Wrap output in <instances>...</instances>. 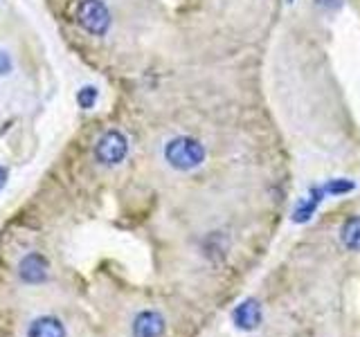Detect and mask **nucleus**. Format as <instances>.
I'll return each instance as SVG.
<instances>
[{
    "instance_id": "obj_1",
    "label": "nucleus",
    "mask_w": 360,
    "mask_h": 337,
    "mask_svg": "<svg viewBox=\"0 0 360 337\" xmlns=\"http://www.w3.org/2000/svg\"><path fill=\"white\" fill-rule=\"evenodd\" d=\"M165 160L169 162V166L178 168V171H191V168L200 166L202 160H205V146L194 138L180 135V138L167 142Z\"/></svg>"
},
{
    "instance_id": "obj_2",
    "label": "nucleus",
    "mask_w": 360,
    "mask_h": 337,
    "mask_svg": "<svg viewBox=\"0 0 360 337\" xmlns=\"http://www.w3.org/2000/svg\"><path fill=\"white\" fill-rule=\"evenodd\" d=\"M75 18L79 27L93 37H104L110 29V11L101 0H79L75 7Z\"/></svg>"
},
{
    "instance_id": "obj_3",
    "label": "nucleus",
    "mask_w": 360,
    "mask_h": 337,
    "mask_svg": "<svg viewBox=\"0 0 360 337\" xmlns=\"http://www.w3.org/2000/svg\"><path fill=\"white\" fill-rule=\"evenodd\" d=\"M129 155V140L120 131H106L95 144V157L97 162L106 166L120 164Z\"/></svg>"
},
{
    "instance_id": "obj_4",
    "label": "nucleus",
    "mask_w": 360,
    "mask_h": 337,
    "mask_svg": "<svg viewBox=\"0 0 360 337\" xmlns=\"http://www.w3.org/2000/svg\"><path fill=\"white\" fill-rule=\"evenodd\" d=\"M48 275H50V265L39 252H30V254H25L20 258V263H18L20 281L37 286V284H43V281L48 279Z\"/></svg>"
},
{
    "instance_id": "obj_5",
    "label": "nucleus",
    "mask_w": 360,
    "mask_h": 337,
    "mask_svg": "<svg viewBox=\"0 0 360 337\" xmlns=\"http://www.w3.org/2000/svg\"><path fill=\"white\" fill-rule=\"evenodd\" d=\"M165 317L155 310H142L133 319V337H162Z\"/></svg>"
},
{
    "instance_id": "obj_6",
    "label": "nucleus",
    "mask_w": 360,
    "mask_h": 337,
    "mask_svg": "<svg viewBox=\"0 0 360 337\" xmlns=\"http://www.w3.org/2000/svg\"><path fill=\"white\" fill-rule=\"evenodd\" d=\"M234 322L239 329L243 331H252L257 329V324L262 322V308H259V303L255 299H248L243 301L239 308L234 310Z\"/></svg>"
},
{
    "instance_id": "obj_7",
    "label": "nucleus",
    "mask_w": 360,
    "mask_h": 337,
    "mask_svg": "<svg viewBox=\"0 0 360 337\" xmlns=\"http://www.w3.org/2000/svg\"><path fill=\"white\" fill-rule=\"evenodd\" d=\"M27 337H65V329L56 317L45 315V317H39L30 324Z\"/></svg>"
},
{
    "instance_id": "obj_8",
    "label": "nucleus",
    "mask_w": 360,
    "mask_h": 337,
    "mask_svg": "<svg viewBox=\"0 0 360 337\" xmlns=\"http://www.w3.org/2000/svg\"><path fill=\"white\" fill-rule=\"evenodd\" d=\"M340 241L347 250H360V216L349 218L340 230Z\"/></svg>"
},
{
    "instance_id": "obj_9",
    "label": "nucleus",
    "mask_w": 360,
    "mask_h": 337,
    "mask_svg": "<svg viewBox=\"0 0 360 337\" xmlns=\"http://www.w3.org/2000/svg\"><path fill=\"white\" fill-rule=\"evenodd\" d=\"M97 97H99V93H97V88H95V86H84V88L77 93V104H79V108L90 110V108H95Z\"/></svg>"
},
{
    "instance_id": "obj_10",
    "label": "nucleus",
    "mask_w": 360,
    "mask_h": 337,
    "mask_svg": "<svg viewBox=\"0 0 360 337\" xmlns=\"http://www.w3.org/2000/svg\"><path fill=\"white\" fill-rule=\"evenodd\" d=\"M11 67H14V63H11V56L5 50H0V77L9 74Z\"/></svg>"
},
{
    "instance_id": "obj_11",
    "label": "nucleus",
    "mask_w": 360,
    "mask_h": 337,
    "mask_svg": "<svg viewBox=\"0 0 360 337\" xmlns=\"http://www.w3.org/2000/svg\"><path fill=\"white\" fill-rule=\"evenodd\" d=\"M320 7H326V9H338L342 5V0H318Z\"/></svg>"
},
{
    "instance_id": "obj_12",
    "label": "nucleus",
    "mask_w": 360,
    "mask_h": 337,
    "mask_svg": "<svg viewBox=\"0 0 360 337\" xmlns=\"http://www.w3.org/2000/svg\"><path fill=\"white\" fill-rule=\"evenodd\" d=\"M5 185H7V168L0 166V191H3Z\"/></svg>"
}]
</instances>
